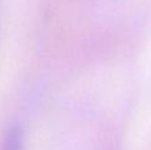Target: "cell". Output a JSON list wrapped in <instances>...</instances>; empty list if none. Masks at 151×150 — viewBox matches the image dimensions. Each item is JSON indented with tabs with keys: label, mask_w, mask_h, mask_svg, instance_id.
Here are the masks:
<instances>
[{
	"label": "cell",
	"mask_w": 151,
	"mask_h": 150,
	"mask_svg": "<svg viewBox=\"0 0 151 150\" xmlns=\"http://www.w3.org/2000/svg\"><path fill=\"white\" fill-rule=\"evenodd\" d=\"M23 146H24V137L21 128L19 126L11 128V130L7 134V138L4 141L3 150H23Z\"/></svg>",
	"instance_id": "1"
}]
</instances>
